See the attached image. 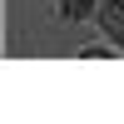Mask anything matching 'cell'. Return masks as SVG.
I'll return each instance as SVG.
<instances>
[{"mask_svg": "<svg viewBox=\"0 0 124 124\" xmlns=\"http://www.w3.org/2000/svg\"><path fill=\"white\" fill-rule=\"evenodd\" d=\"M99 25L109 30V40H119V45H124V0H109V5L99 10Z\"/></svg>", "mask_w": 124, "mask_h": 124, "instance_id": "cell-1", "label": "cell"}, {"mask_svg": "<svg viewBox=\"0 0 124 124\" xmlns=\"http://www.w3.org/2000/svg\"><path fill=\"white\" fill-rule=\"evenodd\" d=\"M89 10H94V0H65V15L70 20H89Z\"/></svg>", "mask_w": 124, "mask_h": 124, "instance_id": "cell-2", "label": "cell"}]
</instances>
